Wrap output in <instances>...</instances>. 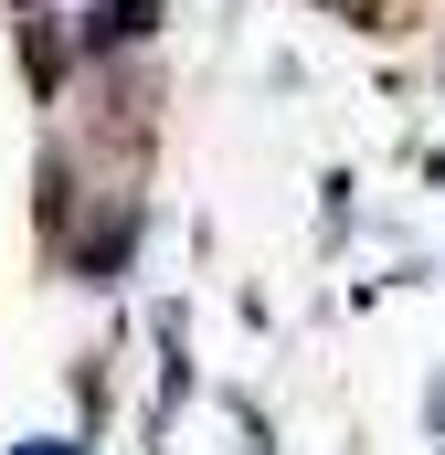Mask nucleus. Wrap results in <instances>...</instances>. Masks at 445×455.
Wrapping results in <instances>:
<instances>
[{
	"label": "nucleus",
	"mask_w": 445,
	"mask_h": 455,
	"mask_svg": "<svg viewBox=\"0 0 445 455\" xmlns=\"http://www.w3.org/2000/svg\"><path fill=\"white\" fill-rule=\"evenodd\" d=\"M43 455H75V445H43Z\"/></svg>",
	"instance_id": "obj_1"
}]
</instances>
